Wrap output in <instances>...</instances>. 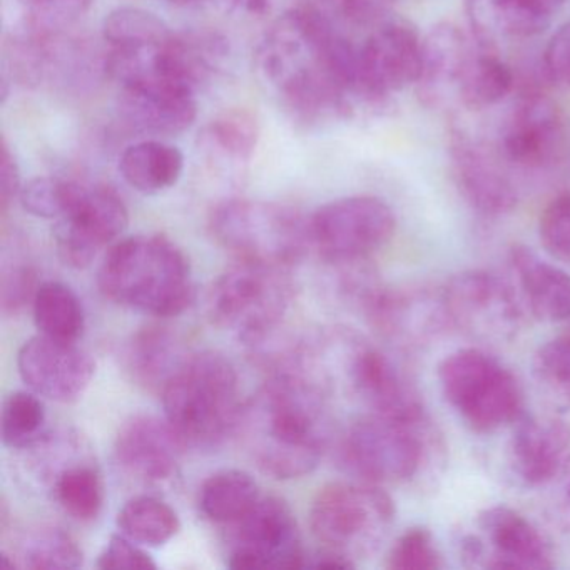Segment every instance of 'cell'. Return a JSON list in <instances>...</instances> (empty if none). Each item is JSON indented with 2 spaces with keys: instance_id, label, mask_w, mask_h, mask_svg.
Returning a JSON list of instances; mask_svg holds the SVG:
<instances>
[{
  "instance_id": "cell-23",
  "label": "cell",
  "mask_w": 570,
  "mask_h": 570,
  "mask_svg": "<svg viewBox=\"0 0 570 570\" xmlns=\"http://www.w3.org/2000/svg\"><path fill=\"white\" fill-rule=\"evenodd\" d=\"M473 56L475 48L456 26L443 22L430 29L423 38L422 69L415 85L420 102L430 109L459 102Z\"/></svg>"
},
{
  "instance_id": "cell-31",
  "label": "cell",
  "mask_w": 570,
  "mask_h": 570,
  "mask_svg": "<svg viewBox=\"0 0 570 570\" xmlns=\"http://www.w3.org/2000/svg\"><path fill=\"white\" fill-rule=\"evenodd\" d=\"M35 322L42 335L65 342H78L86 330L85 306L71 286L61 282L39 285L35 302Z\"/></svg>"
},
{
  "instance_id": "cell-1",
  "label": "cell",
  "mask_w": 570,
  "mask_h": 570,
  "mask_svg": "<svg viewBox=\"0 0 570 570\" xmlns=\"http://www.w3.org/2000/svg\"><path fill=\"white\" fill-rule=\"evenodd\" d=\"M263 81L305 122L343 118L358 98V48L315 8L273 22L256 51Z\"/></svg>"
},
{
  "instance_id": "cell-13",
  "label": "cell",
  "mask_w": 570,
  "mask_h": 570,
  "mask_svg": "<svg viewBox=\"0 0 570 570\" xmlns=\"http://www.w3.org/2000/svg\"><path fill=\"white\" fill-rule=\"evenodd\" d=\"M365 315L383 340L409 352L433 345L453 328L445 286L430 283L383 286Z\"/></svg>"
},
{
  "instance_id": "cell-30",
  "label": "cell",
  "mask_w": 570,
  "mask_h": 570,
  "mask_svg": "<svg viewBox=\"0 0 570 570\" xmlns=\"http://www.w3.org/2000/svg\"><path fill=\"white\" fill-rule=\"evenodd\" d=\"M262 499L258 483L243 470L213 473L199 489V510L216 523H235Z\"/></svg>"
},
{
  "instance_id": "cell-5",
  "label": "cell",
  "mask_w": 570,
  "mask_h": 570,
  "mask_svg": "<svg viewBox=\"0 0 570 570\" xmlns=\"http://www.w3.org/2000/svg\"><path fill=\"white\" fill-rule=\"evenodd\" d=\"M342 450L353 473L382 485L419 476L443 455V443L426 413L403 419L370 412L350 426Z\"/></svg>"
},
{
  "instance_id": "cell-39",
  "label": "cell",
  "mask_w": 570,
  "mask_h": 570,
  "mask_svg": "<svg viewBox=\"0 0 570 570\" xmlns=\"http://www.w3.org/2000/svg\"><path fill=\"white\" fill-rule=\"evenodd\" d=\"M173 35L163 19L138 8H121L105 19L102 38L108 46L139 45L161 41Z\"/></svg>"
},
{
  "instance_id": "cell-28",
  "label": "cell",
  "mask_w": 570,
  "mask_h": 570,
  "mask_svg": "<svg viewBox=\"0 0 570 570\" xmlns=\"http://www.w3.org/2000/svg\"><path fill=\"white\" fill-rule=\"evenodd\" d=\"M185 156L176 146L161 139L135 142L122 153L119 173L125 181L142 195H159L181 178Z\"/></svg>"
},
{
  "instance_id": "cell-26",
  "label": "cell",
  "mask_w": 570,
  "mask_h": 570,
  "mask_svg": "<svg viewBox=\"0 0 570 570\" xmlns=\"http://www.w3.org/2000/svg\"><path fill=\"white\" fill-rule=\"evenodd\" d=\"M513 289L533 318L543 323L570 320V276L525 245L509 249Z\"/></svg>"
},
{
  "instance_id": "cell-49",
  "label": "cell",
  "mask_w": 570,
  "mask_h": 570,
  "mask_svg": "<svg viewBox=\"0 0 570 570\" xmlns=\"http://www.w3.org/2000/svg\"><path fill=\"white\" fill-rule=\"evenodd\" d=\"M232 4L252 16H263L269 9V0H232Z\"/></svg>"
},
{
  "instance_id": "cell-14",
  "label": "cell",
  "mask_w": 570,
  "mask_h": 570,
  "mask_svg": "<svg viewBox=\"0 0 570 570\" xmlns=\"http://www.w3.org/2000/svg\"><path fill=\"white\" fill-rule=\"evenodd\" d=\"M423 38L405 19H383L358 48V98L383 105L415 86L422 69Z\"/></svg>"
},
{
  "instance_id": "cell-35",
  "label": "cell",
  "mask_w": 570,
  "mask_h": 570,
  "mask_svg": "<svg viewBox=\"0 0 570 570\" xmlns=\"http://www.w3.org/2000/svg\"><path fill=\"white\" fill-rule=\"evenodd\" d=\"M258 122L248 111H229L215 119L202 136L206 155L225 165L249 161L258 145Z\"/></svg>"
},
{
  "instance_id": "cell-51",
  "label": "cell",
  "mask_w": 570,
  "mask_h": 570,
  "mask_svg": "<svg viewBox=\"0 0 570 570\" xmlns=\"http://www.w3.org/2000/svg\"><path fill=\"white\" fill-rule=\"evenodd\" d=\"M566 333H569V335H570V325H569V328L566 330Z\"/></svg>"
},
{
  "instance_id": "cell-40",
  "label": "cell",
  "mask_w": 570,
  "mask_h": 570,
  "mask_svg": "<svg viewBox=\"0 0 570 570\" xmlns=\"http://www.w3.org/2000/svg\"><path fill=\"white\" fill-rule=\"evenodd\" d=\"M442 567V556L432 532L425 527L406 530L386 556V569L390 570H439Z\"/></svg>"
},
{
  "instance_id": "cell-50",
  "label": "cell",
  "mask_w": 570,
  "mask_h": 570,
  "mask_svg": "<svg viewBox=\"0 0 570 570\" xmlns=\"http://www.w3.org/2000/svg\"><path fill=\"white\" fill-rule=\"evenodd\" d=\"M176 2H196V0H176Z\"/></svg>"
},
{
  "instance_id": "cell-24",
  "label": "cell",
  "mask_w": 570,
  "mask_h": 570,
  "mask_svg": "<svg viewBox=\"0 0 570 570\" xmlns=\"http://www.w3.org/2000/svg\"><path fill=\"white\" fill-rule=\"evenodd\" d=\"M186 445L168 420L151 415L129 419L116 436V460L145 482H163L178 472Z\"/></svg>"
},
{
  "instance_id": "cell-41",
  "label": "cell",
  "mask_w": 570,
  "mask_h": 570,
  "mask_svg": "<svg viewBox=\"0 0 570 570\" xmlns=\"http://www.w3.org/2000/svg\"><path fill=\"white\" fill-rule=\"evenodd\" d=\"M79 183L59 178H36L22 188V208L38 218L58 222L71 205Z\"/></svg>"
},
{
  "instance_id": "cell-15",
  "label": "cell",
  "mask_w": 570,
  "mask_h": 570,
  "mask_svg": "<svg viewBox=\"0 0 570 570\" xmlns=\"http://www.w3.org/2000/svg\"><path fill=\"white\" fill-rule=\"evenodd\" d=\"M129 213L118 193L79 183L68 212L55 228L59 258L71 268H86L101 249L128 229Z\"/></svg>"
},
{
  "instance_id": "cell-10",
  "label": "cell",
  "mask_w": 570,
  "mask_h": 570,
  "mask_svg": "<svg viewBox=\"0 0 570 570\" xmlns=\"http://www.w3.org/2000/svg\"><path fill=\"white\" fill-rule=\"evenodd\" d=\"M392 208L375 196H350L316 209L309 219L312 245L333 265L362 262L395 235Z\"/></svg>"
},
{
  "instance_id": "cell-44",
  "label": "cell",
  "mask_w": 570,
  "mask_h": 570,
  "mask_svg": "<svg viewBox=\"0 0 570 570\" xmlns=\"http://www.w3.org/2000/svg\"><path fill=\"white\" fill-rule=\"evenodd\" d=\"M39 286H36V273L29 266H18L9 269L2 276V308L4 313H18L24 308L28 302H35L36 293Z\"/></svg>"
},
{
  "instance_id": "cell-22",
  "label": "cell",
  "mask_w": 570,
  "mask_h": 570,
  "mask_svg": "<svg viewBox=\"0 0 570 570\" xmlns=\"http://www.w3.org/2000/svg\"><path fill=\"white\" fill-rule=\"evenodd\" d=\"M119 119L128 131L151 139L188 131L198 116L196 92L175 85H139L121 88Z\"/></svg>"
},
{
  "instance_id": "cell-2",
  "label": "cell",
  "mask_w": 570,
  "mask_h": 570,
  "mask_svg": "<svg viewBox=\"0 0 570 570\" xmlns=\"http://www.w3.org/2000/svg\"><path fill=\"white\" fill-rule=\"evenodd\" d=\"M235 433L266 475L278 480L308 475L328 445L325 390L302 373H276L243 405Z\"/></svg>"
},
{
  "instance_id": "cell-29",
  "label": "cell",
  "mask_w": 570,
  "mask_h": 570,
  "mask_svg": "<svg viewBox=\"0 0 570 570\" xmlns=\"http://www.w3.org/2000/svg\"><path fill=\"white\" fill-rule=\"evenodd\" d=\"M2 559H11L12 569H78L82 550L66 530L39 525L22 533L11 552L2 550Z\"/></svg>"
},
{
  "instance_id": "cell-46",
  "label": "cell",
  "mask_w": 570,
  "mask_h": 570,
  "mask_svg": "<svg viewBox=\"0 0 570 570\" xmlns=\"http://www.w3.org/2000/svg\"><path fill=\"white\" fill-rule=\"evenodd\" d=\"M393 0H332L336 11L353 24H379L385 19Z\"/></svg>"
},
{
  "instance_id": "cell-34",
  "label": "cell",
  "mask_w": 570,
  "mask_h": 570,
  "mask_svg": "<svg viewBox=\"0 0 570 570\" xmlns=\"http://www.w3.org/2000/svg\"><path fill=\"white\" fill-rule=\"evenodd\" d=\"M121 533L139 546L161 547L181 529L178 513L156 497H136L118 513Z\"/></svg>"
},
{
  "instance_id": "cell-18",
  "label": "cell",
  "mask_w": 570,
  "mask_h": 570,
  "mask_svg": "<svg viewBox=\"0 0 570 570\" xmlns=\"http://www.w3.org/2000/svg\"><path fill=\"white\" fill-rule=\"evenodd\" d=\"M482 569L546 570L553 567L552 547L529 519L507 505L476 515Z\"/></svg>"
},
{
  "instance_id": "cell-8",
  "label": "cell",
  "mask_w": 570,
  "mask_h": 570,
  "mask_svg": "<svg viewBox=\"0 0 570 570\" xmlns=\"http://www.w3.org/2000/svg\"><path fill=\"white\" fill-rule=\"evenodd\" d=\"M393 520L392 497L365 480L323 487L309 510V527L323 549L342 553L353 562L379 549Z\"/></svg>"
},
{
  "instance_id": "cell-33",
  "label": "cell",
  "mask_w": 570,
  "mask_h": 570,
  "mask_svg": "<svg viewBox=\"0 0 570 570\" xmlns=\"http://www.w3.org/2000/svg\"><path fill=\"white\" fill-rule=\"evenodd\" d=\"M515 76L493 49L479 45L460 89L459 105L469 111H483L502 102L512 92Z\"/></svg>"
},
{
  "instance_id": "cell-4",
  "label": "cell",
  "mask_w": 570,
  "mask_h": 570,
  "mask_svg": "<svg viewBox=\"0 0 570 570\" xmlns=\"http://www.w3.org/2000/svg\"><path fill=\"white\" fill-rule=\"evenodd\" d=\"M165 419L186 446L212 449L235 433L242 402L238 373L226 356L196 353L161 390Z\"/></svg>"
},
{
  "instance_id": "cell-6",
  "label": "cell",
  "mask_w": 570,
  "mask_h": 570,
  "mask_svg": "<svg viewBox=\"0 0 570 570\" xmlns=\"http://www.w3.org/2000/svg\"><path fill=\"white\" fill-rule=\"evenodd\" d=\"M209 229L223 248L242 262L288 268L312 245L309 222L278 203L228 199L209 215Z\"/></svg>"
},
{
  "instance_id": "cell-11",
  "label": "cell",
  "mask_w": 570,
  "mask_h": 570,
  "mask_svg": "<svg viewBox=\"0 0 570 570\" xmlns=\"http://www.w3.org/2000/svg\"><path fill=\"white\" fill-rule=\"evenodd\" d=\"M229 527L226 556L229 569H302L308 563L295 513L278 497H262L245 517Z\"/></svg>"
},
{
  "instance_id": "cell-19",
  "label": "cell",
  "mask_w": 570,
  "mask_h": 570,
  "mask_svg": "<svg viewBox=\"0 0 570 570\" xmlns=\"http://www.w3.org/2000/svg\"><path fill=\"white\" fill-rule=\"evenodd\" d=\"M570 453V425L557 415H527L513 422L507 466L520 487H542L556 480Z\"/></svg>"
},
{
  "instance_id": "cell-36",
  "label": "cell",
  "mask_w": 570,
  "mask_h": 570,
  "mask_svg": "<svg viewBox=\"0 0 570 570\" xmlns=\"http://www.w3.org/2000/svg\"><path fill=\"white\" fill-rule=\"evenodd\" d=\"M46 422V406L38 393H11L4 400L0 416L2 443L12 450L35 449L48 436Z\"/></svg>"
},
{
  "instance_id": "cell-48",
  "label": "cell",
  "mask_w": 570,
  "mask_h": 570,
  "mask_svg": "<svg viewBox=\"0 0 570 570\" xmlns=\"http://www.w3.org/2000/svg\"><path fill=\"white\" fill-rule=\"evenodd\" d=\"M556 479L559 480V493H557L556 500H567V502H570V453L563 460Z\"/></svg>"
},
{
  "instance_id": "cell-17",
  "label": "cell",
  "mask_w": 570,
  "mask_h": 570,
  "mask_svg": "<svg viewBox=\"0 0 570 570\" xmlns=\"http://www.w3.org/2000/svg\"><path fill=\"white\" fill-rule=\"evenodd\" d=\"M18 366L22 382L32 392L58 403L81 399L96 375L95 358L78 342L42 333L22 345Z\"/></svg>"
},
{
  "instance_id": "cell-37",
  "label": "cell",
  "mask_w": 570,
  "mask_h": 570,
  "mask_svg": "<svg viewBox=\"0 0 570 570\" xmlns=\"http://www.w3.org/2000/svg\"><path fill=\"white\" fill-rule=\"evenodd\" d=\"M532 375L540 395L557 412H570V335L562 333L537 350Z\"/></svg>"
},
{
  "instance_id": "cell-25",
  "label": "cell",
  "mask_w": 570,
  "mask_h": 570,
  "mask_svg": "<svg viewBox=\"0 0 570 570\" xmlns=\"http://www.w3.org/2000/svg\"><path fill=\"white\" fill-rule=\"evenodd\" d=\"M566 0H465L476 42L493 49L502 39H532L546 32Z\"/></svg>"
},
{
  "instance_id": "cell-12",
  "label": "cell",
  "mask_w": 570,
  "mask_h": 570,
  "mask_svg": "<svg viewBox=\"0 0 570 570\" xmlns=\"http://www.w3.org/2000/svg\"><path fill=\"white\" fill-rule=\"evenodd\" d=\"M453 328L475 342H512L522 326V303L515 289L493 273L469 269L445 285Z\"/></svg>"
},
{
  "instance_id": "cell-43",
  "label": "cell",
  "mask_w": 570,
  "mask_h": 570,
  "mask_svg": "<svg viewBox=\"0 0 570 570\" xmlns=\"http://www.w3.org/2000/svg\"><path fill=\"white\" fill-rule=\"evenodd\" d=\"M99 569H158V563L148 552L138 547L135 540L121 535H112L108 546L102 550L98 559Z\"/></svg>"
},
{
  "instance_id": "cell-20",
  "label": "cell",
  "mask_w": 570,
  "mask_h": 570,
  "mask_svg": "<svg viewBox=\"0 0 570 570\" xmlns=\"http://www.w3.org/2000/svg\"><path fill=\"white\" fill-rule=\"evenodd\" d=\"M450 159L456 189L475 212L497 218L515 209V186L492 149L462 132L453 138Z\"/></svg>"
},
{
  "instance_id": "cell-27",
  "label": "cell",
  "mask_w": 570,
  "mask_h": 570,
  "mask_svg": "<svg viewBox=\"0 0 570 570\" xmlns=\"http://www.w3.org/2000/svg\"><path fill=\"white\" fill-rule=\"evenodd\" d=\"M189 358L181 340L165 326H148L126 346V368L146 389L163 390Z\"/></svg>"
},
{
  "instance_id": "cell-47",
  "label": "cell",
  "mask_w": 570,
  "mask_h": 570,
  "mask_svg": "<svg viewBox=\"0 0 570 570\" xmlns=\"http://www.w3.org/2000/svg\"><path fill=\"white\" fill-rule=\"evenodd\" d=\"M21 173L14 155L9 149L8 142L2 141V158H0V205L8 209L9 205L21 195Z\"/></svg>"
},
{
  "instance_id": "cell-32",
  "label": "cell",
  "mask_w": 570,
  "mask_h": 570,
  "mask_svg": "<svg viewBox=\"0 0 570 570\" xmlns=\"http://www.w3.org/2000/svg\"><path fill=\"white\" fill-rule=\"evenodd\" d=\"M56 503L79 522H91L105 505V483L101 473L88 462H72L52 476Z\"/></svg>"
},
{
  "instance_id": "cell-9",
  "label": "cell",
  "mask_w": 570,
  "mask_h": 570,
  "mask_svg": "<svg viewBox=\"0 0 570 570\" xmlns=\"http://www.w3.org/2000/svg\"><path fill=\"white\" fill-rule=\"evenodd\" d=\"M292 298L293 285L285 268L239 259L213 283L209 316L219 328L256 345L278 328Z\"/></svg>"
},
{
  "instance_id": "cell-3",
  "label": "cell",
  "mask_w": 570,
  "mask_h": 570,
  "mask_svg": "<svg viewBox=\"0 0 570 570\" xmlns=\"http://www.w3.org/2000/svg\"><path fill=\"white\" fill-rule=\"evenodd\" d=\"M102 295L145 315L178 316L195 298L188 256L163 235H136L116 243L99 268Z\"/></svg>"
},
{
  "instance_id": "cell-42",
  "label": "cell",
  "mask_w": 570,
  "mask_h": 570,
  "mask_svg": "<svg viewBox=\"0 0 570 570\" xmlns=\"http://www.w3.org/2000/svg\"><path fill=\"white\" fill-rule=\"evenodd\" d=\"M539 236L552 258L570 265V195L553 198L540 215Z\"/></svg>"
},
{
  "instance_id": "cell-45",
  "label": "cell",
  "mask_w": 570,
  "mask_h": 570,
  "mask_svg": "<svg viewBox=\"0 0 570 570\" xmlns=\"http://www.w3.org/2000/svg\"><path fill=\"white\" fill-rule=\"evenodd\" d=\"M543 68L552 81L570 88V22L557 29L547 42Z\"/></svg>"
},
{
  "instance_id": "cell-16",
  "label": "cell",
  "mask_w": 570,
  "mask_h": 570,
  "mask_svg": "<svg viewBox=\"0 0 570 570\" xmlns=\"http://www.w3.org/2000/svg\"><path fill=\"white\" fill-rule=\"evenodd\" d=\"M340 340L342 379L350 392L368 406L370 412L403 419L425 415V406L415 386L385 353L355 333H342Z\"/></svg>"
},
{
  "instance_id": "cell-21",
  "label": "cell",
  "mask_w": 570,
  "mask_h": 570,
  "mask_svg": "<svg viewBox=\"0 0 570 570\" xmlns=\"http://www.w3.org/2000/svg\"><path fill=\"white\" fill-rule=\"evenodd\" d=\"M562 145L559 109L543 96L529 92L520 99L503 129L500 155L522 168H542L559 158Z\"/></svg>"
},
{
  "instance_id": "cell-7",
  "label": "cell",
  "mask_w": 570,
  "mask_h": 570,
  "mask_svg": "<svg viewBox=\"0 0 570 570\" xmlns=\"http://www.w3.org/2000/svg\"><path fill=\"white\" fill-rule=\"evenodd\" d=\"M446 403L473 432L513 425L523 413L522 390L507 366L479 348L456 350L439 366Z\"/></svg>"
},
{
  "instance_id": "cell-38",
  "label": "cell",
  "mask_w": 570,
  "mask_h": 570,
  "mask_svg": "<svg viewBox=\"0 0 570 570\" xmlns=\"http://www.w3.org/2000/svg\"><path fill=\"white\" fill-rule=\"evenodd\" d=\"M21 16V31L51 35L68 31L88 12L92 0H12Z\"/></svg>"
}]
</instances>
